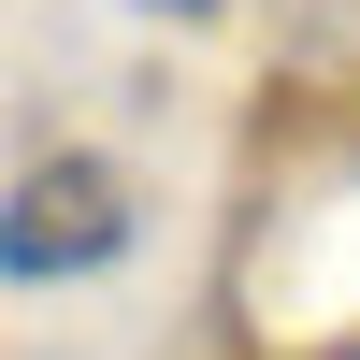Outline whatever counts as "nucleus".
Listing matches in <instances>:
<instances>
[{
	"mask_svg": "<svg viewBox=\"0 0 360 360\" xmlns=\"http://www.w3.org/2000/svg\"><path fill=\"white\" fill-rule=\"evenodd\" d=\"M130 259V173L115 159H44L0 188V274L15 288H58V274H101Z\"/></svg>",
	"mask_w": 360,
	"mask_h": 360,
	"instance_id": "obj_1",
	"label": "nucleus"
},
{
	"mask_svg": "<svg viewBox=\"0 0 360 360\" xmlns=\"http://www.w3.org/2000/svg\"><path fill=\"white\" fill-rule=\"evenodd\" d=\"M130 15H173V29H188V15H217V0H130Z\"/></svg>",
	"mask_w": 360,
	"mask_h": 360,
	"instance_id": "obj_2",
	"label": "nucleus"
}]
</instances>
